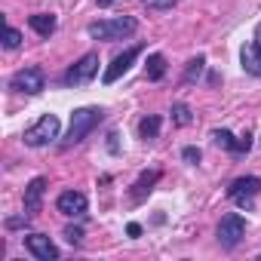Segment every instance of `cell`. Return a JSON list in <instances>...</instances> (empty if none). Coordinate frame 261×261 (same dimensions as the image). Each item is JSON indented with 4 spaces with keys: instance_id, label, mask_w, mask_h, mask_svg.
Segmentation results:
<instances>
[{
    "instance_id": "1",
    "label": "cell",
    "mask_w": 261,
    "mask_h": 261,
    "mask_svg": "<svg viewBox=\"0 0 261 261\" xmlns=\"http://www.w3.org/2000/svg\"><path fill=\"white\" fill-rule=\"evenodd\" d=\"M101 117H105V111H101V108H77V111L71 114V129H68L65 148H71V145L83 142V139L92 133V129L101 123Z\"/></svg>"
},
{
    "instance_id": "2",
    "label": "cell",
    "mask_w": 261,
    "mask_h": 261,
    "mask_svg": "<svg viewBox=\"0 0 261 261\" xmlns=\"http://www.w3.org/2000/svg\"><path fill=\"white\" fill-rule=\"evenodd\" d=\"M59 129H62L59 117H56V114H43L34 126H28V129H25L22 142H25L28 148H43V145H49V142H56V139H59Z\"/></svg>"
},
{
    "instance_id": "3",
    "label": "cell",
    "mask_w": 261,
    "mask_h": 261,
    "mask_svg": "<svg viewBox=\"0 0 261 261\" xmlns=\"http://www.w3.org/2000/svg\"><path fill=\"white\" fill-rule=\"evenodd\" d=\"M136 31V19L133 16H120V19H105V22H92L89 25V37L92 40H120Z\"/></svg>"
},
{
    "instance_id": "4",
    "label": "cell",
    "mask_w": 261,
    "mask_h": 261,
    "mask_svg": "<svg viewBox=\"0 0 261 261\" xmlns=\"http://www.w3.org/2000/svg\"><path fill=\"white\" fill-rule=\"evenodd\" d=\"M243 233H246V221H243V215L230 212V215L221 218V224H218V243H221L224 249H233V246L243 240Z\"/></svg>"
},
{
    "instance_id": "5",
    "label": "cell",
    "mask_w": 261,
    "mask_h": 261,
    "mask_svg": "<svg viewBox=\"0 0 261 261\" xmlns=\"http://www.w3.org/2000/svg\"><path fill=\"white\" fill-rule=\"evenodd\" d=\"M10 86H13L16 92H28V95H34V92H40V89L46 86V77H43L40 68H22V71L13 74Z\"/></svg>"
},
{
    "instance_id": "6",
    "label": "cell",
    "mask_w": 261,
    "mask_h": 261,
    "mask_svg": "<svg viewBox=\"0 0 261 261\" xmlns=\"http://www.w3.org/2000/svg\"><path fill=\"white\" fill-rule=\"evenodd\" d=\"M95 71H98V56L95 53H89V56H83L74 68H68V74H65V83L68 86H80V83H89L92 77H95Z\"/></svg>"
},
{
    "instance_id": "7",
    "label": "cell",
    "mask_w": 261,
    "mask_h": 261,
    "mask_svg": "<svg viewBox=\"0 0 261 261\" xmlns=\"http://www.w3.org/2000/svg\"><path fill=\"white\" fill-rule=\"evenodd\" d=\"M255 194H261V178H255V175L237 178V181L230 185V191H227V197H230L233 203H240V206H249Z\"/></svg>"
},
{
    "instance_id": "8",
    "label": "cell",
    "mask_w": 261,
    "mask_h": 261,
    "mask_svg": "<svg viewBox=\"0 0 261 261\" xmlns=\"http://www.w3.org/2000/svg\"><path fill=\"white\" fill-rule=\"evenodd\" d=\"M139 53H142V46H129V49H123V56H117L108 68H105V83H114V80H120L129 68H133V62L139 59Z\"/></svg>"
},
{
    "instance_id": "9",
    "label": "cell",
    "mask_w": 261,
    "mask_h": 261,
    "mask_svg": "<svg viewBox=\"0 0 261 261\" xmlns=\"http://www.w3.org/2000/svg\"><path fill=\"white\" fill-rule=\"evenodd\" d=\"M25 246H28V252H31L34 258H40V261H56V258H59V249H56V243H53L46 233H31V237H25Z\"/></svg>"
},
{
    "instance_id": "10",
    "label": "cell",
    "mask_w": 261,
    "mask_h": 261,
    "mask_svg": "<svg viewBox=\"0 0 261 261\" xmlns=\"http://www.w3.org/2000/svg\"><path fill=\"white\" fill-rule=\"evenodd\" d=\"M56 206H59V212L68 215V218H80V215H86V197H83L80 191H65V194H59Z\"/></svg>"
},
{
    "instance_id": "11",
    "label": "cell",
    "mask_w": 261,
    "mask_h": 261,
    "mask_svg": "<svg viewBox=\"0 0 261 261\" xmlns=\"http://www.w3.org/2000/svg\"><path fill=\"white\" fill-rule=\"evenodd\" d=\"M43 194H46V178H34V181L25 188V215H28V218L40 212Z\"/></svg>"
},
{
    "instance_id": "12",
    "label": "cell",
    "mask_w": 261,
    "mask_h": 261,
    "mask_svg": "<svg viewBox=\"0 0 261 261\" xmlns=\"http://www.w3.org/2000/svg\"><path fill=\"white\" fill-rule=\"evenodd\" d=\"M240 62H243V71H249V74L261 77V53H258V46H255V43L243 46V53H240Z\"/></svg>"
},
{
    "instance_id": "13",
    "label": "cell",
    "mask_w": 261,
    "mask_h": 261,
    "mask_svg": "<svg viewBox=\"0 0 261 261\" xmlns=\"http://www.w3.org/2000/svg\"><path fill=\"white\" fill-rule=\"evenodd\" d=\"M28 25H31L40 37H49V34L56 31V16H49V13H34V16L28 19Z\"/></svg>"
},
{
    "instance_id": "14",
    "label": "cell",
    "mask_w": 261,
    "mask_h": 261,
    "mask_svg": "<svg viewBox=\"0 0 261 261\" xmlns=\"http://www.w3.org/2000/svg\"><path fill=\"white\" fill-rule=\"evenodd\" d=\"M157 181H160V172H157V169H154V172H145V175H142V178L136 181V191H133V200H136V203H142V200H145V197L151 194V188H154Z\"/></svg>"
},
{
    "instance_id": "15",
    "label": "cell",
    "mask_w": 261,
    "mask_h": 261,
    "mask_svg": "<svg viewBox=\"0 0 261 261\" xmlns=\"http://www.w3.org/2000/svg\"><path fill=\"white\" fill-rule=\"evenodd\" d=\"M166 74V59L160 56V53H154L151 59H148V80H160Z\"/></svg>"
},
{
    "instance_id": "16",
    "label": "cell",
    "mask_w": 261,
    "mask_h": 261,
    "mask_svg": "<svg viewBox=\"0 0 261 261\" xmlns=\"http://www.w3.org/2000/svg\"><path fill=\"white\" fill-rule=\"evenodd\" d=\"M157 133H160V117H145L139 123V136L142 139H154Z\"/></svg>"
},
{
    "instance_id": "17",
    "label": "cell",
    "mask_w": 261,
    "mask_h": 261,
    "mask_svg": "<svg viewBox=\"0 0 261 261\" xmlns=\"http://www.w3.org/2000/svg\"><path fill=\"white\" fill-rule=\"evenodd\" d=\"M212 142H215L218 148H224V151H233V148H237V139L227 133V129H215V133H212Z\"/></svg>"
},
{
    "instance_id": "18",
    "label": "cell",
    "mask_w": 261,
    "mask_h": 261,
    "mask_svg": "<svg viewBox=\"0 0 261 261\" xmlns=\"http://www.w3.org/2000/svg\"><path fill=\"white\" fill-rule=\"evenodd\" d=\"M172 120H175L178 126H191V123H194V114H191L188 105H172Z\"/></svg>"
},
{
    "instance_id": "19",
    "label": "cell",
    "mask_w": 261,
    "mask_h": 261,
    "mask_svg": "<svg viewBox=\"0 0 261 261\" xmlns=\"http://www.w3.org/2000/svg\"><path fill=\"white\" fill-rule=\"evenodd\" d=\"M203 65H206V59H203V56H197V59L188 65V74H185V77H188V80H197V77H200V71H203Z\"/></svg>"
},
{
    "instance_id": "20",
    "label": "cell",
    "mask_w": 261,
    "mask_h": 261,
    "mask_svg": "<svg viewBox=\"0 0 261 261\" xmlns=\"http://www.w3.org/2000/svg\"><path fill=\"white\" fill-rule=\"evenodd\" d=\"M19 43H22V34H19L16 28H7V40H4V46H7V49H16Z\"/></svg>"
},
{
    "instance_id": "21",
    "label": "cell",
    "mask_w": 261,
    "mask_h": 261,
    "mask_svg": "<svg viewBox=\"0 0 261 261\" xmlns=\"http://www.w3.org/2000/svg\"><path fill=\"white\" fill-rule=\"evenodd\" d=\"M142 4H145L148 10H172L175 0H142Z\"/></svg>"
},
{
    "instance_id": "22",
    "label": "cell",
    "mask_w": 261,
    "mask_h": 261,
    "mask_svg": "<svg viewBox=\"0 0 261 261\" xmlns=\"http://www.w3.org/2000/svg\"><path fill=\"white\" fill-rule=\"evenodd\" d=\"M181 157H185L191 166H197V163H200V151H197V148H185V151H181Z\"/></svg>"
},
{
    "instance_id": "23",
    "label": "cell",
    "mask_w": 261,
    "mask_h": 261,
    "mask_svg": "<svg viewBox=\"0 0 261 261\" xmlns=\"http://www.w3.org/2000/svg\"><path fill=\"white\" fill-rule=\"evenodd\" d=\"M65 240H68V243H74V246H77V243H80V240H83V230H80V227H68V230H65Z\"/></svg>"
},
{
    "instance_id": "24",
    "label": "cell",
    "mask_w": 261,
    "mask_h": 261,
    "mask_svg": "<svg viewBox=\"0 0 261 261\" xmlns=\"http://www.w3.org/2000/svg\"><path fill=\"white\" fill-rule=\"evenodd\" d=\"M249 148H252V139H249V136H243V139H237V148H233V151H237V154H246Z\"/></svg>"
},
{
    "instance_id": "25",
    "label": "cell",
    "mask_w": 261,
    "mask_h": 261,
    "mask_svg": "<svg viewBox=\"0 0 261 261\" xmlns=\"http://www.w3.org/2000/svg\"><path fill=\"white\" fill-rule=\"evenodd\" d=\"M126 230H129V237H139V233H142V227H139V224H129Z\"/></svg>"
},
{
    "instance_id": "26",
    "label": "cell",
    "mask_w": 261,
    "mask_h": 261,
    "mask_svg": "<svg viewBox=\"0 0 261 261\" xmlns=\"http://www.w3.org/2000/svg\"><path fill=\"white\" fill-rule=\"evenodd\" d=\"M25 221H28V218H25ZM25 221H22V218H10V221H7V227H19V224H25Z\"/></svg>"
},
{
    "instance_id": "27",
    "label": "cell",
    "mask_w": 261,
    "mask_h": 261,
    "mask_svg": "<svg viewBox=\"0 0 261 261\" xmlns=\"http://www.w3.org/2000/svg\"><path fill=\"white\" fill-rule=\"evenodd\" d=\"M255 46H258V53H261V25H258V34H255Z\"/></svg>"
},
{
    "instance_id": "28",
    "label": "cell",
    "mask_w": 261,
    "mask_h": 261,
    "mask_svg": "<svg viewBox=\"0 0 261 261\" xmlns=\"http://www.w3.org/2000/svg\"><path fill=\"white\" fill-rule=\"evenodd\" d=\"M95 4H98V7H111V4H114V0H95Z\"/></svg>"
}]
</instances>
